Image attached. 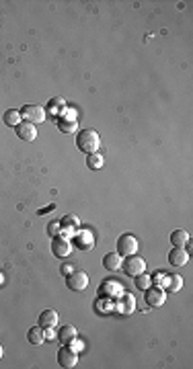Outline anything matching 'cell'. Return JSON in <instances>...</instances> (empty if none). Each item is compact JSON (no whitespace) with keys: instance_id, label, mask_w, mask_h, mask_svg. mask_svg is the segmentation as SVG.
<instances>
[{"instance_id":"1","label":"cell","mask_w":193,"mask_h":369,"mask_svg":"<svg viewBox=\"0 0 193 369\" xmlns=\"http://www.w3.org/2000/svg\"><path fill=\"white\" fill-rule=\"evenodd\" d=\"M76 146H79V150L85 152V154L99 152L101 135H99L95 129H83V131L76 133Z\"/></svg>"},{"instance_id":"2","label":"cell","mask_w":193,"mask_h":369,"mask_svg":"<svg viewBox=\"0 0 193 369\" xmlns=\"http://www.w3.org/2000/svg\"><path fill=\"white\" fill-rule=\"evenodd\" d=\"M21 117H23V121H29L33 125L44 123L46 121V109L40 105H25L21 109Z\"/></svg>"},{"instance_id":"3","label":"cell","mask_w":193,"mask_h":369,"mask_svg":"<svg viewBox=\"0 0 193 369\" xmlns=\"http://www.w3.org/2000/svg\"><path fill=\"white\" fill-rule=\"evenodd\" d=\"M66 285L72 291H85L89 287V275L81 269H74L70 275H66Z\"/></svg>"},{"instance_id":"4","label":"cell","mask_w":193,"mask_h":369,"mask_svg":"<svg viewBox=\"0 0 193 369\" xmlns=\"http://www.w3.org/2000/svg\"><path fill=\"white\" fill-rule=\"evenodd\" d=\"M115 248H118V252L122 256H130V254H136L138 252V238L134 234H122L118 238V244H115Z\"/></svg>"},{"instance_id":"5","label":"cell","mask_w":193,"mask_h":369,"mask_svg":"<svg viewBox=\"0 0 193 369\" xmlns=\"http://www.w3.org/2000/svg\"><path fill=\"white\" fill-rule=\"evenodd\" d=\"M146 304L150 306V308H161V306H165V302H167V293H165V289L161 287V285H150L146 291Z\"/></svg>"},{"instance_id":"6","label":"cell","mask_w":193,"mask_h":369,"mask_svg":"<svg viewBox=\"0 0 193 369\" xmlns=\"http://www.w3.org/2000/svg\"><path fill=\"white\" fill-rule=\"evenodd\" d=\"M122 267H124V271L130 277H136V275H140V273L146 271V261H144L140 254H130V256H126V261L122 263Z\"/></svg>"},{"instance_id":"7","label":"cell","mask_w":193,"mask_h":369,"mask_svg":"<svg viewBox=\"0 0 193 369\" xmlns=\"http://www.w3.org/2000/svg\"><path fill=\"white\" fill-rule=\"evenodd\" d=\"M122 293H124L122 283H120V281H113V279L103 281V285L99 287V298H111V300H115V298H118V295H122Z\"/></svg>"},{"instance_id":"8","label":"cell","mask_w":193,"mask_h":369,"mask_svg":"<svg viewBox=\"0 0 193 369\" xmlns=\"http://www.w3.org/2000/svg\"><path fill=\"white\" fill-rule=\"evenodd\" d=\"M74 244L81 250H93L95 248V234L91 230L83 228V230H79L74 234Z\"/></svg>"},{"instance_id":"9","label":"cell","mask_w":193,"mask_h":369,"mask_svg":"<svg viewBox=\"0 0 193 369\" xmlns=\"http://www.w3.org/2000/svg\"><path fill=\"white\" fill-rule=\"evenodd\" d=\"M62 232H60V236H64V238H70V236H74L76 232L81 230V219L76 217L74 213H70V215H66L62 221Z\"/></svg>"},{"instance_id":"10","label":"cell","mask_w":193,"mask_h":369,"mask_svg":"<svg viewBox=\"0 0 193 369\" xmlns=\"http://www.w3.org/2000/svg\"><path fill=\"white\" fill-rule=\"evenodd\" d=\"M76 363H79V353H74L68 345H64V347L58 351V365L70 369V367H74Z\"/></svg>"},{"instance_id":"11","label":"cell","mask_w":193,"mask_h":369,"mask_svg":"<svg viewBox=\"0 0 193 369\" xmlns=\"http://www.w3.org/2000/svg\"><path fill=\"white\" fill-rule=\"evenodd\" d=\"M52 252H54V256H58V258H66V256L72 252L70 240H68V238H64V236H56V238H52Z\"/></svg>"},{"instance_id":"12","label":"cell","mask_w":193,"mask_h":369,"mask_svg":"<svg viewBox=\"0 0 193 369\" xmlns=\"http://www.w3.org/2000/svg\"><path fill=\"white\" fill-rule=\"evenodd\" d=\"M169 263H171L173 267H185V265L189 263V252H187L185 248L175 246V248L169 252Z\"/></svg>"},{"instance_id":"13","label":"cell","mask_w":193,"mask_h":369,"mask_svg":"<svg viewBox=\"0 0 193 369\" xmlns=\"http://www.w3.org/2000/svg\"><path fill=\"white\" fill-rule=\"evenodd\" d=\"M15 129H17V135H19L23 142H33V140L37 137V129H35V125L29 123V121H21Z\"/></svg>"},{"instance_id":"14","label":"cell","mask_w":193,"mask_h":369,"mask_svg":"<svg viewBox=\"0 0 193 369\" xmlns=\"http://www.w3.org/2000/svg\"><path fill=\"white\" fill-rule=\"evenodd\" d=\"M122 254L115 250V252H109V254H105L103 256V267L107 269V271H111V273H115V271H120L122 269Z\"/></svg>"},{"instance_id":"15","label":"cell","mask_w":193,"mask_h":369,"mask_svg":"<svg viewBox=\"0 0 193 369\" xmlns=\"http://www.w3.org/2000/svg\"><path fill=\"white\" fill-rule=\"evenodd\" d=\"M115 310L122 312V314H132L136 310V298H134V295H130V293H122V300L118 302Z\"/></svg>"},{"instance_id":"16","label":"cell","mask_w":193,"mask_h":369,"mask_svg":"<svg viewBox=\"0 0 193 369\" xmlns=\"http://www.w3.org/2000/svg\"><path fill=\"white\" fill-rule=\"evenodd\" d=\"M58 320H60V316L56 310H44L40 316V326L42 328H56Z\"/></svg>"},{"instance_id":"17","label":"cell","mask_w":193,"mask_h":369,"mask_svg":"<svg viewBox=\"0 0 193 369\" xmlns=\"http://www.w3.org/2000/svg\"><path fill=\"white\" fill-rule=\"evenodd\" d=\"M27 341H29L31 345H35V347L44 345V343H46V332H44V328H42V326H33V328H29V332H27Z\"/></svg>"},{"instance_id":"18","label":"cell","mask_w":193,"mask_h":369,"mask_svg":"<svg viewBox=\"0 0 193 369\" xmlns=\"http://www.w3.org/2000/svg\"><path fill=\"white\" fill-rule=\"evenodd\" d=\"M76 337H79V332H76V328H74L72 324L62 326V328H60V332H58V339H60V343H62V345H70Z\"/></svg>"},{"instance_id":"19","label":"cell","mask_w":193,"mask_h":369,"mask_svg":"<svg viewBox=\"0 0 193 369\" xmlns=\"http://www.w3.org/2000/svg\"><path fill=\"white\" fill-rule=\"evenodd\" d=\"M3 121H5L9 127H17V125L23 121L21 111H17V109H7V111H5V115H3Z\"/></svg>"},{"instance_id":"20","label":"cell","mask_w":193,"mask_h":369,"mask_svg":"<svg viewBox=\"0 0 193 369\" xmlns=\"http://www.w3.org/2000/svg\"><path fill=\"white\" fill-rule=\"evenodd\" d=\"M58 129L62 133H66V135L76 133V131H79V121H76V119H58Z\"/></svg>"},{"instance_id":"21","label":"cell","mask_w":193,"mask_h":369,"mask_svg":"<svg viewBox=\"0 0 193 369\" xmlns=\"http://www.w3.org/2000/svg\"><path fill=\"white\" fill-rule=\"evenodd\" d=\"M161 285L167 287L169 291H179V289L183 287V279H181L179 275H171V277H165Z\"/></svg>"},{"instance_id":"22","label":"cell","mask_w":193,"mask_h":369,"mask_svg":"<svg viewBox=\"0 0 193 369\" xmlns=\"http://www.w3.org/2000/svg\"><path fill=\"white\" fill-rule=\"evenodd\" d=\"M103 164H105V160H103V156H101L99 152L87 154V166H89L91 170H99V168H103Z\"/></svg>"},{"instance_id":"23","label":"cell","mask_w":193,"mask_h":369,"mask_svg":"<svg viewBox=\"0 0 193 369\" xmlns=\"http://www.w3.org/2000/svg\"><path fill=\"white\" fill-rule=\"evenodd\" d=\"M189 240V234L185 232V230H175L173 234H171V244L173 246H179V248H183V244Z\"/></svg>"},{"instance_id":"24","label":"cell","mask_w":193,"mask_h":369,"mask_svg":"<svg viewBox=\"0 0 193 369\" xmlns=\"http://www.w3.org/2000/svg\"><path fill=\"white\" fill-rule=\"evenodd\" d=\"M134 279H136V287H138V289H142V291H146V289L152 285V277H150L146 271H144V273H140V275H136Z\"/></svg>"},{"instance_id":"25","label":"cell","mask_w":193,"mask_h":369,"mask_svg":"<svg viewBox=\"0 0 193 369\" xmlns=\"http://www.w3.org/2000/svg\"><path fill=\"white\" fill-rule=\"evenodd\" d=\"M62 109L66 111V101H64L62 97H56V99H52V101H50V111H52V115H54V117H58V113H60Z\"/></svg>"},{"instance_id":"26","label":"cell","mask_w":193,"mask_h":369,"mask_svg":"<svg viewBox=\"0 0 193 369\" xmlns=\"http://www.w3.org/2000/svg\"><path fill=\"white\" fill-rule=\"evenodd\" d=\"M60 232H62V224H60V221H58V219L50 221V224H48V234H50V238L60 236Z\"/></svg>"},{"instance_id":"27","label":"cell","mask_w":193,"mask_h":369,"mask_svg":"<svg viewBox=\"0 0 193 369\" xmlns=\"http://www.w3.org/2000/svg\"><path fill=\"white\" fill-rule=\"evenodd\" d=\"M68 347H70L74 353H81V351L85 349V343H81V341H79V337H76V339H74V341H72Z\"/></svg>"},{"instance_id":"28","label":"cell","mask_w":193,"mask_h":369,"mask_svg":"<svg viewBox=\"0 0 193 369\" xmlns=\"http://www.w3.org/2000/svg\"><path fill=\"white\" fill-rule=\"evenodd\" d=\"M44 332H46V341H48V339H50V341L58 339V335H56V330H54V328H44Z\"/></svg>"},{"instance_id":"29","label":"cell","mask_w":193,"mask_h":369,"mask_svg":"<svg viewBox=\"0 0 193 369\" xmlns=\"http://www.w3.org/2000/svg\"><path fill=\"white\" fill-rule=\"evenodd\" d=\"M72 267H74V265H64V267H62V275H70V273L74 271Z\"/></svg>"},{"instance_id":"30","label":"cell","mask_w":193,"mask_h":369,"mask_svg":"<svg viewBox=\"0 0 193 369\" xmlns=\"http://www.w3.org/2000/svg\"><path fill=\"white\" fill-rule=\"evenodd\" d=\"M3 355H5V349H3V345H0V359H3Z\"/></svg>"},{"instance_id":"31","label":"cell","mask_w":193,"mask_h":369,"mask_svg":"<svg viewBox=\"0 0 193 369\" xmlns=\"http://www.w3.org/2000/svg\"><path fill=\"white\" fill-rule=\"evenodd\" d=\"M3 283H5V275H3V273H0V285H3Z\"/></svg>"}]
</instances>
